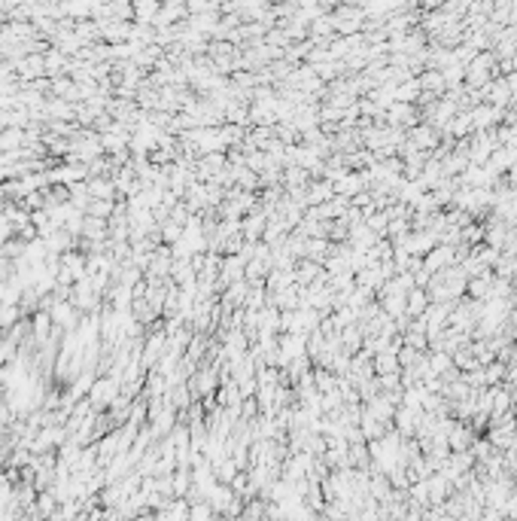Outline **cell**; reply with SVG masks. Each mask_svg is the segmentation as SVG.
<instances>
[{"instance_id":"1","label":"cell","mask_w":517,"mask_h":521,"mask_svg":"<svg viewBox=\"0 0 517 521\" xmlns=\"http://www.w3.org/2000/svg\"><path fill=\"white\" fill-rule=\"evenodd\" d=\"M122 393V378L119 375H107V378H95L88 388V400L95 409H110V403L116 400V396Z\"/></svg>"},{"instance_id":"2","label":"cell","mask_w":517,"mask_h":521,"mask_svg":"<svg viewBox=\"0 0 517 521\" xmlns=\"http://www.w3.org/2000/svg\"><path fill=\"white\" fill-rule=\"evenodd\" d=\"M447 265H456V251L451 244H441V247H432V251L423 256V268L429 271V275H435V271H441Z\"/></svg>"},{"instance_id":"3","label":"cell","mask_w":517,"mask_h":521,"mask_svg":"<svg viewBox=\"0 0 517 521\" xmlns=\"http://www.w3.org/2000/svg\"><path fill=\"white\" fill-rule=\"evenodd\" d=\"M86 183L91 198H116V180L113 177H88Z\"/></svg>"},{"instance_id":"4","label":"cell","mask_w":517,"mask_h":521,"mask_svg":"<svg viewBox=\"0 0 517 521\" xmlns=\"http://www.w3.org/2000/svg\"><path fill=\"white\" fill-rule=\"evenodd\" d=\"M131 6H134V21L153 25L158 9H162V0H131Z\"/></svg>"},{"instance_id":"5","label":"cell","mask_w":517,"mask_h":521,"mask_svg":"<svg viewBox=\"0 0 517 521\" xmlns=\"http://www.w3.org/2000/svg\"><path fill=\"white\" fill-rule=\"evenodd\" d=\"M472 126H475V122H472V113H459V116H456V113H454V119H451V122H447V126H444V128H447V131H451V134H454V138H463V134H469V128H472Z\"/></svg>"},{"instance_id":"6","label":"cell","mask_w":517,"mask_h":521,"mask_svg":"<svg viewBox=\"0 0 517 521\" xmlns=\"http://www.w3.org/2000/svg\"><path fill=\"white\" fill-rule=\"evenodd\" d=\"M417 150H423V153H429L432 146H435V131L432 128H414L411 131V138H408Z\"/></svg>"},{"instance_id":"7","label":"cell","mask_w":517,"mask_h":521,"mask_svg":"<svg viewBox=\"0 0 517 521\" xmlns=\"http://www.w3.org/2000/svg\"><path fill=\"white\" fill-rule=\"evenodd\" d=\"M113 211H116L113 198H91L88 208H86V213H91V217H103V220H110Z\"/></svg>"},{"instance_id":"8","label":"cell","mask_w":517,"mask_h":521,"mask_svg":"<svg viewBox=\"0 0 517 521\" xmlns=\"http://www.w3.org/2000/svg\"><path fill=\"white\" fill-rule=\"evenodd\" d=\"M192 388H195V393H198V396H210V390H213V372H207V369L195 372V375H192Z\"/></svg>"},{"instance_id":"9","label":"cell","mask_w":517,"mask_h":521,"mask_svg":"<svg viewBox=\"0 0 517 521\" xmlns=\"http://www.w3.org/2000/svg\"><path fill=\"white\" fill-rule=\"evenodd\" d=\"M180 235H183V226H180L177 220H170V217L162 220V241H165V244H174Z\"/></svg>"},{"instance_id":"10","label":"cell","mask_w":517,"mask_h":521,"mask_svg":"<svg viewBox=\"0 0 517 521\" xmlns=\"http://www.w3.org/2000/svg\"><path fill=\"white\" fill-rule=\"evenodd\" d=\"M420 95V83L417 79H414V83H405V86H399L396 88V101H405V104H411L414 98Z\"/></svg>"},{"instance_id":"11","label":"cell","mask_w":517,"mask_h":521,"mask_svg":"<svg viewBox=\"0 0 517 521\" xmlns=\"http://www.w3.org/2000/svg\"><path fill=\"white\" fill-rule=\"evenodd\" d=\"M262 229H265V220H250L247 223V238H256V235H262Z\"/></svg>"},{"instance_id":"12","label":"cell","mask_w":517,"mask_h":521,"mask_svg":"<svg viewBox=\"0 0 517 521\" xmlns=\"http://www.w3.org/2000/svg\"><path fill=\"white\" fill-rule=\"evenodd\" d=\"M189 515H192V518H207V515H213V506L198 503V506H192V509H189Z\"/></svg>"},{"instance_id":"13","label":"cell","mask_w":517,"mask_h":521,"mask_svg":"<svg viewBox=\"0 0 517 521\" xmlns=\"http://www.w3.org/2000/svg\"><path fill=\"white\" fill-rule=\"evenodd\" d=\"M9 451H13V448H9V439H6V433H0V463H4V460H9Z\"/></svg>"},{"instance_id":"14","label":"cell","mask_w":517,"mask_h":521,"mask_svg":"<svg viewBox=\"0 0 517 521\" xmlns=\"http://www.w3.org/2000/svg\"><path fill=\"white\" fill-rule=\"evenodd\" d=\"M6 208V192H4V186H0V211Z\"/></svg>"}]
</instances>
